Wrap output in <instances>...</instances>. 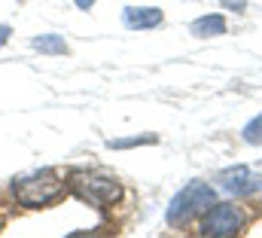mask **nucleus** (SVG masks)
<instances>
[{"label": "nucleus", "mask_w": 262, "mask_h": 238, "mask_svg": "<svg viewBox=\"0 0 262 238\" xmlns=\"http://www.w3.org/2000/svg\"><path fill=\"white\" fill-rule=\"evenodd\" d=\"M223 6H229V9H238V12H241V9L247 6V0H223Z\"/></svg>", "instance_id": "nucleus-10"}, {"label": "nucleus", "mask_w": 262, "mask_h": 238, "mask_svg": "<svg viewBox=\"0 0 262 238\" xmlns=\"http://www.w3.org/2000/svg\"><path fill=\"white\" fill-rule=\"evenodd\" d=\"M134 144H152V137H128V141H110V147H134Z\"/></svg>", "instance_id": "nucleus-9"}, {"label": "nucleus", "mask_w": 262, "mask_h": 238, "mask_svg": "<svg viewBox=\"0 0 262 238\" xmlns=\"http://www.w3.org/2000/svg\"><path fill=\"white\" fill-rule=\"evenodd\" d=\"M244 141H247V144H262V113L244 128Z\"/></svg>", "instance_id": "nucleus-8"}, {"label": "nucleus", "mask_w": 262, "mask_h": 238, "mask_svg": "<svg viewBox=\"0 0 262 238\" xmlns=\"http://www.w3.org/2000/svg\"><path fill=\"white\" fill-rule=\"evenodd\" d=\"M241 226H244V214L235 205H213L201 220V235L226 238L241 232Z\"/></svg>", "instance_id": "nucleus-4"}, {"label": "nucleus", "mask_w": 262, "mask_h": 238, "mask_svg": "<svg viewBox=\"0 0 262 238\" xmlns=\"http://www.w3.org/2000/svg\"><path fill=\"white\" fill-rule=\"evenodd\" d=\"M9 34H12V31H9V25H0V46L9 40Z\"/></svg>", "instance_id": "nucleus-11"}, {"label": "nucleus", "mask_w": 262, "mask_h": 238, "mask_svg": "<svg viewBox=\"0 0 262 238\" xmlns=\"http://www.w3.org/2000/svg\"><path fill=\"white\" fill-rule=\"evenodd\" d=\"M34 49H40V52H46V55H64L67 43L61 37H55V34H43V37L34 40Z\"/></svg>", "instance_id": "nucleus-7"}, {"label": "nucleus", "mask_w": 262, "mask_h": 238, "mask_svg": "<svg viewBox=\"0 0 262 238\" xmlns=\"http://www.w3.org/2000/svg\"><path fill=\"white\" fill-rule=\"evenodd\" d=\"M73 186L79 189L82 199H89L92 205H113L122 195L119 180L104 177V174H73Z\"/></svg>", "instance_id": "nucleus-3"}, {"label": "nucleus", "mask_w": 262, "mask_h": 238, "mask_svg": "<svg viewBox=\"0 0 262 238\" xmlns=\"http://www.w3.org/2000/svg\"><path fill=\"white\" fill-rule=\"evenodd\" d=\"M195 37H216V34H226V18L223 15H201L192 22L189 28Z\"/></svg>", "instance_id": "nucleus-6"}, {"label": "nucleus", "mask_w": 262, "mask_h": 238, "mask_svg": "<svg viewBox=\"0 0 262 238\" xmlns=\"http://www.w3.org/2000/svg\"><path fill=\"white\" fill-rule=\"evenodd\" d=\"M73 3H76V6H79V9H89V6H92V3H95V0H73Z\"/></svg>", "instance_id": "nucleus-12"}, {"label": "nucleus", "mask_w": 262, "mask_h": 238, "mask_svg": "<svg viewBox=\"0 0 262 238\" xmlns=\"http://www.w3.org/2000/svg\"><path fill=\"white\" fill-rule=\"evenodd\" d=\"M61 192H64V180L58 177L55 171H40V174H31V177H21V180L12 183L15 202H18V205H28V208L49 205V202H55Z\"/></svg>", "instance_id": "nucleus-1"}, {"label": "nucleus", "mask_w": 262, "mask_h": 238, "mask_svg": "<svg viewBox=\"0 0 262 238\" xmlns=\"http://www.w3.org/2000/svg\"><path fill=\"white\" fill-rule=\"evenodd\" d=\"M216 202V192L213 186L201 183V180H192L186 189H180L174 195V202L168 205V223L171 226H183L186 220H192L195 214H201L204 208H210Z\"/></svg>", "instance_id": "nucleus-2"}, {"label": "nucleus", "mask_w": 262, "mask_h": 238, "mask_svg": "<svg viewBox=\"0 0 262 238\" xmlns=\"http://www.w3.org/2000/svg\"><path fill=\"white\" fill-rule=\"evenodd\" d=\"M125 25H128V28H134V31L159 28V25H162V9H156V6L134 9V6H128V9H125Z\"/></svg>", "instance_id": "nucleus-5"}]
</instances>
